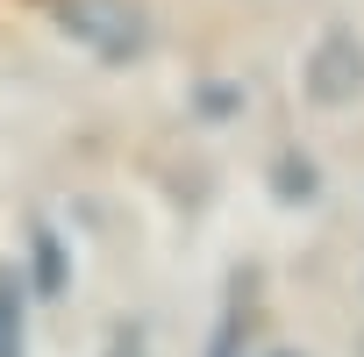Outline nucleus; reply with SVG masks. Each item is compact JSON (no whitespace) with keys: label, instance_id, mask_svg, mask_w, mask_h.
I'll return each instance as SVG.
<instances>
[{"label":"nucleus","instance_id":"1","mask_svg":"<svg viewBox=\"0 0 364 357\" xmlns=\"http://www.w3.org/2000/svg\"><path fill=\"white\" fill-rule=\"evenodd\" d=\"M65 29L86 36L100 58H136L143 50V15L129 8V0H65Z\"/></svg>","mask_w":364,"mask_h":357},{"label":"nucleus","instance_id":"2","mask_svg":"<svg viewBox=\"0 0 364 357\" xmlns=\"http://www.w3.org/2000/svg\"><path fill=\"white\" fill-rule=\"evenodd\" d=\"M0 357H22V286L0 272Z\"/></svg>","mask_w":364,"mask_h":357},{"label":"nucleus","instance_id":"3","mask_svg":"<svg viewBox=\"0 0 364 357\" xmlns=\"http://www.w3.org/2000/svg\"><path fill=\"white\" fill-rule=\"evenodd\" d=\"M36 279H43V293H58V286H65V250H58V236H50V229L36 236Z\"/></svg>","mask_w":364,"mask_h":357},{"label":"nucleus","instance_id":"4","mask_svg":"<svg viewBox=\"0 0 364 357\" xmlns=\"http://www.w3.org/2000/svg\"><path fill=\"white\" fill-rule=\"evenodd\" d=\"M257 357H286V350H257Z\"/></svg>","mask_w":364,"mask_h":357}]
</instances>
